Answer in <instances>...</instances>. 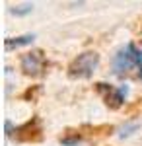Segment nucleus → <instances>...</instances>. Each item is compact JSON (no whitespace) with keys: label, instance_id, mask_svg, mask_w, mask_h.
I'll list each match as a JSON object with an SVG mask.
<instances>
[{"label":"nucleus","instance_id":"1","mask_svg":"<svg viewBox=\"0 0 142 146\" xmlns=\"http://www.w3.org/2000/svg\"><path fill=\"white\" fill-rule=\"evenodd\" d=\"M98 66H99V55L96 51H86V53H80L70 60L66 72L74 80H86L90 76H94Z\"/></svg>","mask_w":142,"mask_h":146},{"label":"nucleus","instance_id":"2","mask_svg":"<svg viewBox=\"0 0 142 146\" xmlns=\"http://www.w3.org/2000/svg\"><path fill=\"white\" fill-rule=\"evenodd\" d=\"M134 66L142 68V49H138L134 43H129L127 47L119 49L117 55L113 56V72L117 76H123Z\"/></svg>","mask_w":142,"mask_h":146},{"label":"nucleus","instance_id":"3","mask_svg":"<svg viewBox=\"0 0 142 146\" xmlns=\"http://www.w3.org/2000/svg\"><path fill=\"white\" fill-rule=\"evenodd\" d=\"M43 125L39 117H31L29 121H25L23 125L14 129V135L12 138L16 142H22V144H37L43 140Z\"/></svg>","mask_w":142,"mask_h":146},{"label":"nucleus","instance_id":"4","mask_svg":"<svg viewBox=\"0 0 142 146\" xmlns=\"http://www.w3.org/2000/svg\"><path fill=\"white\" fill-rule=\"evenodd\" d=\"M20 66H22V72L25 74V76H31V78L43 76L45 68H47L45 51L43 49H33V51H29V53L22 55V58H20Z\"/></svg>","mask_w":142,"mask_h":146},{"label":"nucleus","instance_id":"5","mask_svg":"<svg viewBox=\"0 0 142 146\" xmlns=\"http://www.w3.org/2000/svg\"><path fill=\"white\" fill-rule=\"evenodd\" d=\"M96 90L103 96V101L109 109H119L125 103V98L129 94V88L127 86H121V88H113L111 84H105V82H98L96 84Z\"/></svg>","mask_w":142,"mask_h":146},{"label":"nucleus","instance_id":"6","mask_svg":"<svg viewBox=\"0 0 142 146\" xmlns=\"http://www.w3.org/2000/svg\"><path fill=\"white\" fill-rule=\"evenodd\" d=\"M84 140H86V136L82 133V129H64V133L58 136V142L62 146H78Z\"/></svg>","mask_w":142,"mask_h":146},{"label":"nucleus","instance_id":"7","mask_svg":"<svg viewBox=\"0 0 142 146\" xmlns=\"http://www.w3.org/2000/svg\"><path fill=\"white\" fill-rule=\"evenodd\" d=\"M33 39H35V35H33V33L18 35V37H8V39L4 41V47H6V51H14V49H18V47L31 45Z\"/></svg>","mask_w":142,"mask_h":146},{"label":"nucleus","instance_id":"8","mask_svg":"<svg viewBox=\"0 0 142 146\" xmlns=\"http://www.w3.org/2000/svg\"><path fill=\"white\" fill-rule=\"evenodd\" d=\"M41 92H43L41 84H37V86H31V88H27V90L22 94V100H23V101H37V98L41 96Z\"/></svg>","mask_w":142,"mask_h":146},{"label":"nucleus","instance_id":"9","mask_svg":"<svg viewBox=\"0 0 142 146\" xmlns=\"http://www.w3.org/2000/svg\"><path fill=\"white\" fill-rule=\"evenodd\" d=\"M31 10H33V4L31 2H25V4L10 8V14H14V16H27V14H31Z\"/></svg>","mask_w":142,"mask_h":146},{"label":"nucleus","instance_id":"10","mask_svg":"<svg viewBox=\"0 0 142 146\" xmlns=\"http://www.w3.org/2000/svg\"><path fill=\"white\" fill-rule=\"evenodd\" d=\"M136 129H138V125H136V123L129 125V127H123V129H121V133H119V136H121V138H125V136L132 135V131H136Z\"/></svg>","mask_w":142,"mask_h":146},{"label":"nucleus","instance_id":"11","mask_svg":"<svg viewBox=\"0 0 142 146\" xmlns=\"http://www.w3.org/2000/svg\"><path fill=\"white\" fill-rule=\"evenodd\" d=\"M138 76H140V80H142V68H140V72H138Z\"/></svg>","mask_w":142,"mask_h":146}]
</instances>
